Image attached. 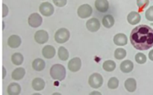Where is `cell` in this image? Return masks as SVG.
Masks as SVG:
<instances>
[{"instance_id":"1","label":"cell","mask_w":153,"mask_h":95,"mask_svg":"<svg viewBox=\"0 0 153 95\" xmlns=\"http://www.w3.org/2000/svg\"><path fill=\"white\" fill-rule=\"evenodd\" d=\"M130 40L135 49L147 50L153 46V29L149 25H137L131 31Z\"/></svg>"},{"instance_id":"2","label":"cell","mask_w":153,"mask_h":95,"mask_svg":"<svg viewBox=\"0 0 153 95\" xmlns=\"http://www.w3.org/2000/svg\"><path fill=\"white\" fill-rule=\"evenodd\" d=\"M50 75L55 80L62 81L66 77V69L62 64H54L50 69Z\"/></svg>"},{"instance_id":"3","label":"cell","mask_w":153,"mask_h":95,"mask_svg":"<svg viewBox=\"0 0 153 95\" xmlns=\"http://www.w3.org/2000/svg\"><path fill=\"white\" fill-rule=\"evenodd\" d=\"M70 31L65 28H61L55 32V40L58 43H64L70 38Z\"/></svg>"},{"instance_id":"4","label":"cell","mask_w":153,"mask_h":95,"mask_svg":"<svg viewBox=\"0 0 153 95\" xmlns=\"http://www.w3.org/2000/svg\"><path fill=\"white\" fill-rule=\"evenodd\" d=\"M88 83L90 86L93 88H99L102 85L103 78L100 73H93L88 79Z\"/></svg>"},{"instance_id":"5","label":"cell","mask_w":153,"mask_h":95,"mask_svg":"<svg viewBox=\"0 0 153 95\" xmlns=\"http://www.w3.org/2000/svg\"><path fill=\"white\" fill-rule=\"evenodd\" d=\"M93 9L90 4H82L80 7L78 8L77 13L79 15V17L82 18V19H85L88 18L92 14Z\"/></svg>"},{"instance_id":"6","label":"cell","mask_w":153,"mask_h":95,"mask_svg":"<svg viewBox=\"0 0 153 95\" xmlns=\"http://www.w3.org/2000/svg\"><path fill=\"white\" fill-rule=\"evenodd\" d=\"M42 22H43V19H42L41 16L37 13H31L28 19V25L33 28H37V27L40 26Z\"/></svg>"},{"instance_id":"7","label":"cell","mask_w":153,"mask_h":95,"mask_svg":"<svg viewBox=\"0 0 153 95\" xmlns=\"http://www.w3.org/2000/svg\"><path fill=\"white\" fill-rule=\"evenodd\" d=\"M40 12L45 16H49L53 14L54 13V7L51 3L49 2H43L42 3L39 7Z\"/></svg>"},{"instance_id":"8","label":"cell","mask_w":153,"mask_h":95,"mask_svg":"<svg viewBox=\"0 0 153 95\" xmlns=\"http://www.w3.org/2000/svg\"><path fill=\"white\" fill-rule=\"evenodd\" d=\"M34 40L40 44L46 43L49 40L48 32L45 30H39V31H36V33L34 34Z\"/></svg>"},{"instance_id":"9","label":"cell","mask_w":153,"mask_h":95,"mask_svg":"<svg viewBox=\"0 0 153 95\" xmlns=\"http://www.w3.org/2000/svg\"><path fill=\"white\" fill-rule=\"evenodd\" d=\"M100 25L101 24H100V20L97 18H91L88 19L86 23L87 28L91 32H96L98 31L100 28Z\"/></svg>"},{"instance_id":"10","label":"cell","mask_w":153,"mask_h":95,"mask_svg":"<svg viewBox=\"0 0 153 95\" xmlns=\"http://www.w3.org/2000/svg\"><path fill=\"white\" fill-rule=\"evenodd\" d=\"M82 66V61L79 58H73L69 61L68 68L72 72H77L80 70Z\"/></svg>"},{"instance_id":"11","label":"cell","mask_w":153,"mask_h":95,"mask_svg":"<svg viewBox=\"0 0 153 95\" xmlns=\"http://www.w3.org/2000/svg\"><path fill=\"white\" fill-rule=\"evenodd\" d=\"M95 7L99 12L105 13L109 8V3L108 0H96Z\"/></svg>"},{"instance_id":"12","label":"cell","mask_w":153,"mask_h":95,"mask_svg":"<svg viewBox=\"0 0 153 95\" xmlns=\"http://www.w3.org/2000/svg\"><path fill=\"white\" fill-rule=\"evenodd\" d=\"M114 43L117 46H125L128 43V38L125 34L119 33L114 37Z\"/></svg>"},{"instance_id":"13","label":"cell","mask_w":153,"mask_h":95,"mask_svg":"<svg viewBox=\"0 0 153 95\" xmlns=\"http://www.w3.org/2000/svg\"><path fill=\"white\" fill-rule=\"evenodd\" d=\"M55 49L54 46H51V45H47V46H44L42 50V54H43V57L46 58H52L55 55Z\"/></svg>"},{"instance_id":"14","label":"cell","mask_w":153,"mask_h":95,"mask_svg":"<svg viewBox=\"0 0 153 95\" xmlns=\"http://www.w3.org/2000/svg\"><path fill=\"white\" fill-rule=\"evenodd\" d=\"M7 44L10 47L13 48V49L19 47L21 44V38L16 34L10 36L7 40Z\"/></svg>"},{"instance_id":"15","label":"cell","mask_w":153,"mask_h":95,"mask_svg":"<svg viewBox=\"0 0 153 95\" xmlns=\"http://www.w3.org/2000/svg\"><path fill=\"white\" fill-rule=\"evenodd\" d=\"M140 19L141 17H140V13L136 11H131V13H128V16H127V20L131 25H136V24L139 23Z\"/></svg>"},{"instance_id":"16","label":"cell","mask_w":153,"mask_h":95,"mask_svg":"<svg viewBox=\"0 0 153 95\" xmlns=\"http://www.w3.org/2000/svg\"><path fill=\"white\" fill-rule=\"evenodd\" d=\"M7 91L9 95H19L21 92V87L18 83L12 82L8 85Z\"/></svg>"},{"instance_id":"17","label":"cell","mask_w":153,"mask_h":95,"mask_svg":"<svg viewBox=\"0 0 153 95\" xmlns=\"http://www.w3.org/2000/svg\"><path fill=\"white\" fill-rule=\"evenodd\" d=\"M133 68H134V64L130 60H126L120 64V70L123 73H130L132 71Z\"/></svg>"},{"instance_id":"18","label":"cell","mask_w":153,"mask_h":95,"mask_svg":"<svg viewBox=\"0 0 153 95\" xmlns=\"http://www.w3.org/2000/svg\"><path fill=\"white\" fill-rule=\"evenodd\" d=\"M125 88L129 92H134L137 88V82L133 78H128L125 82Z\"/></svg>"},{"instance_id":"19","label":"cell","mask_w":153,"mask_h":95,"mask_svg":"<svg viewBox=\"0 0 153 95\" xmlns=\"http://www.w3.org/2000/svg\"><path fill=\"white\" fill-rule=\"evenodd\" d=\"M25 74V69L22 67H18V68L15 69L13 72H12V79L14 80H19L22 79L24 77Z\"/></svg>"},{"instance_id":"20","label":"cell","mask_w":153,"mask_h":95,"mask_svg":"<svg viewBox=\"0 0 153 95\" xmlns=\"http://www.w3.org/2000/svg\"><path fill=\"white\" fill-rule=\"evenodd\" d=\"M45 82L41 78H35L32 81V88L35 91H41L44 88Z\"/></svg>"},{"instance_id":"21","label":"cell","mask_w":153,"mask_h":95,"mask_svg":"<svg viewBox=\"0 0 153 95\" xmlns=\"http://www.w3.org/2000/svg\"><path fill=\"white\" fill-rule=\"evenodd\" d=\"M45 61L41 58H36L32 62V67L36 71H41L45 68Z\"/></svg>"},{"instance_id":"22","label":"cell","mask_w":153,"mask_h":95,"mask_svg":"<svg viewBox=\"0 0 153 95\" xmlns=\"http://www.w3.org/2000/svg\"><path fill=\"white\" fill-rule=\"evenodd\" d=\"M114 18L111 14L105 15L102 19V25L107 28H111L114 25Z\"/></svg>"},{"instance_id":"23","label":"cell","mask_w":153,"mask_h":95,"mask_svg":"<svg viewBox=\"0 0 153 95\" xmlns=\"http://www.w3.org/2000/svg\"><path fill=\"white\" fill-rule=\"evenodd\" d=\"M102 67L105 71H114L115 68H116V63L114 61H112V60H108V61H105L103 63Z\"/></svg>"},{"instance_id":"24","label":"cell","mask_w":153,"mask_h":95,"mask_svg":"<svg viewBox=\"0 0 153 95\" xmlns=\"http://www.w3.org/2000/svg\"><path fill=\"white\" fill-rule=\"evenodd\" d=\"M23 55L19 52H16L11 56V61L15 65H20L23 62Z\"/></svg>"},{"instance_id":"25","label":"cell","mask_w":153,"mask_h":95,"mask_svg":"<svg viewBox=\"0 0 153 95\" xmlns=\"http://www.w3.org/2000/svg\"><path fill=\"white\" fill-rule=\"evenodd\" d=\"M58 54V57H59V58L61 60V61H67V60L69 58L68 50H67L65 47H64V46H61V47H59Z\"/></svg>"},{"instance_id":"26","label":"cell","mask_w":153,"mask_h":95,"mask_svg":"<svg viewBox=\"0 0 153 95\" xmlns=\"http://www.w3.org/2000/svg\"><path fill=\"white\" fill-rule=\"evenodd\" d=\"M126 56V51L123 48H118L114 52V57L118 60L123 59Z\"/></svg>"},{"instance_id":"27","label":"cell","mask_w":153,"mask_h":95,"mask_svg":"<svg viewBox=\"0 0 153 95\" xmlns=\"http://www.w3.org/2000/svg\"><path fill=\"white\" fill-rule=\"evenodd\" d=\"M119 86V80L116 77H111L108 82V87L110 89H116Z\"/></svg>"},{"instance_id":"28","label":"cell","mask_w":153,"mask_h":95,"mask_svg":"<svg viewBox=\"0 0 153 95\" xmlns=\"http://www.w3.org/2000/svg\"><path fill=\"white\" fill-rule=\"evenodd\" d=\"M135 61H137V63H138V64H144L146 61V56L143 53L139 52V53L136 54Z\"/></svg>"},{"instance_id":"29","label":"cell","mask_w":153,"mask_h":95,"mask_svg":"<svg viewBox=\"0 0 153 95\" xmlns=\"http://www.w3.org/2000/svg\"><path fill=\"white\" fill-rule=\"evenodd\" d=\"M149 0H137V5L140 9H144L149 5Z\"/></svg>"},{"instance_id":"30","label":"cell","mask_w":153,"mask_h":95,"mask_svg":"<svg viewBox=\"0 0 153 95\" xmlns=\"http://www.w3.org/2000/svg\"><path fill=\"white\" fill-rule=\"evenodd\" d=\"M145 16L149 21H153V6H151L146 10Z\"/></svg>"},{"instance_id":"31","label":"cell","mask_w":153,"mask_h":95,"mask_svg":"<svg viewBox=\"0 0 153 95\" xmlns=\"http://www.w3.org/2000/svg\"><path fill=\"white\" fill-rule=\"evenodd\" d=\"M52 1H53L54 4L58 7H64L67 2V0H52Z\"/></svg>"},{"instance_id":"32","label":"cell","mask_w":153,"mask_h":95,"mask_svg":"<svg viewBox=\"0 0 153 95\" xmlns=\"http://www.w3.org/2000/svg\"><path fill=\"white\" fill-rule=\"evenodd\" d=\"M8 13V7L5 4H2V17L6 16Z\"/></svg>"},{"instance_id":"33","label":"cell","mask_w":153,"mask_h":95,"mask_svg":"<svg viewBox=\"0 0 153 95\" xmlns=\"http://www.w3.org/2000/svg\"><path fill=\"white\" fill-rule=\"evenodd\" d=\"M149 59L151 60V61H153V49H152V50H151L150 52H149Z\"/></svg>"},{"instance_id":"34","label":"cell","mask_w":153,"mask_h":95,"mask_svg":"<svg viewBox=\"0 0 153 95\" xmlns=\"http://www.w3.org/2000/svg\"><path fill=\"white\" fill-rule=\"evenodd\" d=\"M2 70H3V75H2V79H4L5 77V75H6V70L4 67H2Z\"/></svg>"},{"instance_id":"35","label":"cell","mask_w":153,"mask_h":95,"mask_svg":"<svg viewBox=\"0 0 153 95\" xmlns=\"http://www.w3.org/2000/svg\"><path fill=\"white\" fill-rule=\"evenodd\" d=\"M91 95H93V94H99V95H101V93L98 92V91H94V92H91Z\"/></svg>"},{"instance_id":"36","label":"cell","mask_w":153,"mask_h":95,"mask_svg":"<svg viewBox=\"0 0 153 95\" xmlns=\"http://www.w3.org/2000/svg\"><path fill=\"white\" fill-rule=\"evenodd\" d=\"M2 24H3V29H4V22H2Z\"/></svg>"},{"instance_id":"37","label":"cell","mask_w":153,"mask_h":95,"mask_svg":"<svg viewBox=\"0 0 153 95\" xmlns=\"http://www.w3.org/2000/svg\"><path fill=\"white\" fill-rule=\"evenodd\" d=\"M55 94H59V93H54V94H53V95H55Z\"/></svg>"},{"instance_id":"38","label":"cell","mask_w":153,"mask_h":95,"mask_svg":"<svg viewBox=\"0 0 153 95\" xmlns=\"http://www.w3.org/2000/svg\"><path fill=\"white\" fill-rule=\"evenodd\" d=\"M152 26H153V23H152Z\"/></svg>"}]
</instances>
